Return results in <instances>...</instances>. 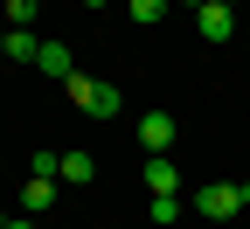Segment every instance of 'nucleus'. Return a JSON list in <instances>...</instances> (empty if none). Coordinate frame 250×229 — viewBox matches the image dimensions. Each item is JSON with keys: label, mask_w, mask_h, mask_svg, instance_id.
<instances>
[{"label": "nucleus", "mask_w": 250, "mask_h": 229, "mask_svg": "<svg viewBox=\"0 0 250 229\" xmlns=\"http://www.w3.org/2000/svg\"><path fill=\"white\" fill-rule=\"evenodd\" d=\"M62 90H70V104H77V111H90V118H118V104H125L118 83H98V77H83V70L62 83Z\"/></svg>", "instance_id": "nucleus-1"}, {"label": "nucleus", "mask_w": 250, "mask_h": 229, "mask_svg": "<svg viewBox=\"0 0 250 229\" xmlns=\"http://www.w3.org/2000/svg\"><path fill=\"white\" fill-rule=\"evenodd\" d=\"M195 28H202V42H229L236 35V14L223 7V0H202V7H195Z\"/></svg>", "instance_id": "nucleus-2"}, {"label": "nucleus", "mask_w": 250, "mask_h": 229, "mask_svg": "<svg viewBox=\"0 0 250 229\" xmlns=\"http://www.w3.org/2000/svg\"><path fill=\"white\" fill-rule=\"evenodd\" d=\"M195 208H202L208 222H229V215H236L243 202H236V187H229V181H208V187L195 194Z\"/></svg>", "instance_id": "nucleus-3"}, {"label": "nucleus", "mask_w": 250, "mask_h": 229, "mask_svg": "<svg viewBox=\"0 0 250 229\" xmlns=\"http://www.w3.org/2000/svg\"><path fill=\"white\" fill-rule=\"evenodd\" d=\"M139 146H146V153H167V146H174V118H167V111H146V118H139Z\"/></svg>", "instance_id": "nucleus-4"}, {"label": "nucleus", "mask_w": 250, "mask_h": 229, "mask_svg": "<svg viewBox=\"0 0 250 229\" xmlns=\"http://www.w3.org/2000/svg\"><path fill=\"white\" fill-rule=\"evenodd\" d=\"M35 62H42V77H56V83H70V77H77V56L62 49V42H42Z\"/></svg>", "instance_id": "nucleus-5"}, {"label": "nucleus", "mask_w": 250, "mask_h": 229, "mask_svg": "<svg viewBox=\"0 0 250 229\" xmlns=\"http://www.w3.org/2000/svg\"><path fill=\"white\" fill-rule=\"evenodd\" d=\"M146 187L153 194H181V167H174L167 153H146Z\"/></svg>", "instance_id": "nucleus-6"}, {"label": "nucleus", "mask_w": 250, "mask_h": 229, "mask_svg": "<svg viewBox=\"0 0 250 229\" xmlns=\"http://www.w3.org/2000/svg\"><path fill=\"white\" fill-rule=\"evenodd\" d=\"M21 208H28V215H49V208H56V174H35V181H28V187H21Z\"/></svg>", "instance_id": "nucleus-7"}, {"label": "nucleus", "mask_w": 250, "mask_h": 229, "mask_svg": "<svg viewBox=\"0 0 250 229\" xmlns=\"http://www.w3.org/2000/svg\"><path fill=\"white\" fill-rule=\"evenodd\" d=\"M56 181H98V160L90 153H62V174Z\"/></svg>", "instance_id": "nucleus-8"}, {"label": "nucleus", "mask_w": 250, "mask_h": 229, "mask_svg": "<svg viewBox=\"0 0 250 229\" xmlns=\"http://www.w3.org/2000/svg\"><path fill=\"white\" fill-rule=\"evenodd\" d=\"M125 14H132L139 28H160V14H167V0H125Z\"/></svg>", "instance_id": "nucleus-9"}, {"label": "nucleus", "mask_w": 250, "mask_h": 229, "mask_svg": "<svg viewBox=\"0 0 250 229\" xmlns=\"http://www.w3.org/2000/svg\"><path fill=\"white\" fill-rule=\"evenodd\" d=\"M35 49H42V42L28 35V28H7V56H14V62H35Z\"/></svg>", "instance_id": "nucleus-10"}, {"label": "nucleus", "mask_w": 250, "mask_h": 229, "mask_svg": "<svg viewBox=\"0 0 250 229\" xmlns=\"http://www.w3.org/2000/svg\"><path fill=\"white\" fill-rule=\"evenodd\" d=\"M35 7H42V0H7L0 14H7V28H28V21H35Z\"/></svg>", "instance_id": "nucleus-11"}, {"label": "nucleus", "mask_w": 250, "mask_h": 229, "mask_svg": "<svg viewBox=\"0 0 250 229\" xmlns=\"http://www.w3.org/2000/svg\"><path fill=\"white\" fill-rule=\"evenodd\" d=\"M153 222H160V229L181 222V194H153Z\"/></svg>", "instance_id": "nucleus-12"}, {"label": "nucleus", "mask_w": 250, "mask_h": 229, "mask_svg": "<svg viewBox=\"0 0 250 229\" xmlns=\"http://www.w3.org/2000/svg\"><path fill=\"white\" fill-rule=\"evenodd\" d=\"M236 202H243V208H250V181H236Z\"/></svg>", "instance_id": "nucleus-13"}, {"label": "nucleus", "mask_w": 250, "mask_h": 229, "mask_svg": "<svg viewBox=\"0 0 250 229\" xmlns=\"http://www.w3.org/2000/svg\"><path fill=\"white\" fill-rule=\"evenodd\" d=\"M7 229H42V222H35V215H21V222H7Z\"/></svg>", "instance_id": "nucleus-14"}, {"label": "nucleus", "mask_w": 250, "mask_h": 229, "mask_svg": "<svg viewBox=\"0 0 250 229\" xmlns=\"http://www.w3.org/2000/svg\"><path fill=\"white\" fill-rule=\"evenodd\" d=\"M0 56H7V28H0Z\"/></svg>", "instance_id": "nucleus-15"}, {"label": "nucleus", "mask_w": 250, "mask_h": 229, "mask_svg": "<svg viewBox=\"0 0 250 229\" xmlns=\"http://www.w3.org/2000/svg\"><path fill=\"white\" fill-rule=\"evenodd\" d=\"M223 7H243V0H223Z\"/></svg>", "instance_id": "nucleus-16"}, {"label": "nucleus", "mask_w": 250, "mask_h": 229, "mask_svg": "<svg viewBox=\"0 0 250 229\" xmlns=\"http://www.w3.org/2000/svg\"><path fill=\"white\" fill-rule=\"evenodd\" d=\"M90 7H104V0H90Z\"/></svg>", "instance_id": "nucleus-17"}, {"label": "nucleus", "mask_w": 250, "mask_h": 229, "mask_svg": "<svg viewBox=\"0 0 250 229\" xmlns=\"http://www.w3.org/2000/svg\"><path fill=\"white\" fill-rule=\"evenodd\" d=\"M188 7H202V0H188Z\"/></svg>", "instance_id": "nucleus-18"}, {"label": "nucleus", "mask_w": 250, "mask_h": 229, "mask_svg": "<svg viewBox=\"0 0 250 229\" xmlns=\"http://www.w3.org/2000/svg\"><path fill=\"white\" fill-rule=\"evenodd\" d=\"M0 229H7V215H0Z\"/></svg>", "instance_id": "nucleus-19"}]
</instances>
